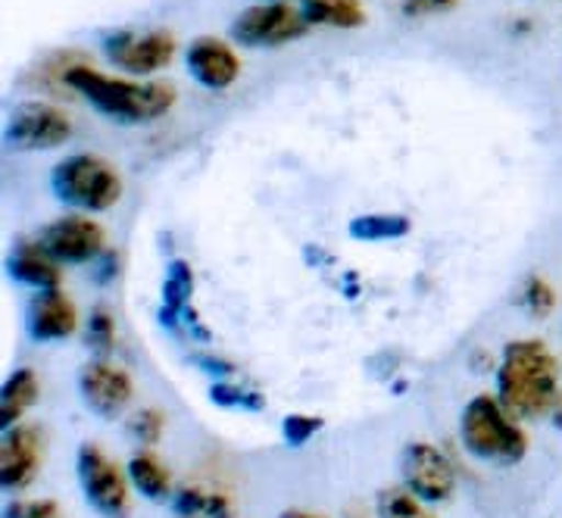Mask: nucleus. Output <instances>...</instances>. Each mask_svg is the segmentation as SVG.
Returning <instances> with one entry per match:
<instances>
[{
  "label": "nucleus",
  "instance_id": "4",
  "mask_svg": "<svg viewBox=\"0 0 562 518\" xmlns=\"http://www.w3.org/2000/svg\"><path fill=\"white\" fill-rule=\"evenodd\" d=\"M50 191L60 203L101 213L113 210L122 198L120 172L94 154H72L54 166L50 172Z\"/></svg>",
  "mask_w": 562,
  "mask_h": 518
},
{
  "label": "nucleus",
  "instance_id": "14",
  "mask_svg": "<svg viewBox=\"0 0 562 518\" xmlns=\"http://www.w3.org/2000/svg\"><path fill=\"white\" fill-rule=\"evenodd\" d=\"M79 328V313L72 300L54 291H38L29 303V331L35 340H66Z\"/></svg>",
  "mask_w": 562,
  "mask_h": 518
},
{
  "label": "nucleus",
  "instance_id": "23",
  "mask_svg": "<svg viewBox=\"0 0 562 518\" xmlns=\"http://www.w3.org/2000/svg\"><path fill=\"white\" fill-rule=\"evenodd\" d=\"M85 344L94 350V353H110L113 344H116V322L113 313L106 306H94L91 316L85 322Z\"/></svg>",
  "mask_w": 562,
  "mask_h": 518
},
{
  "label": "nucleus",
  "instance_id": "9",
  "mask_svg": "<svg viewBox=\"0 0 562 518\" xmlns=\"http://www.w3.org/2000/svg\"><path fill=\"white\" fill-rule=\"evenodd\" d=\"M403 484L422 499V503H443L457 487V475L450 459L443 457L435 443L416 440L403 450Z\"/></svg>",
  "mask_w": 562,
  "mask_h": 518
},
{
  "label": "nucleus",
  "instance_id": "29",
  "mask_svg": "<svg viewBox=\"0 0 562 518\" xmlns=\"http://www.w3.org/2000/svg\"><path fill=\"white\" fill-rule=\"evenodd\" d=\"M457 0H406V13L413 16H422V13H441V10H450Z\"/></svg>",
  "mask_w": 562,
  "mask_h": 518
},
{
  "label": "nucleus",
  "instance_id": "30",
  "mask_svg": "<svg viewBox=\"0 0 562 518\" xmlns=\"http://www.w3.org/2000/svg\"><path fill=\"white\" fill-rule=\"evenodd\" d=\"M281 518H322V516H313V513H303V509H288V513H281Z\"/></svg>",
  "mask_w": 562,
  "mask_h": 518
},
{
  "label": "nucleus",
  "instance_id": "1",
  "mask_svg": "<svg viewBox=\"0 0 562 518\" xmlns=\"http://www.w3.org/2000/svg\"><path fill=\"white\" fill-rule=\"evenodd\" d=\"M497 394L516 419H543L560 406V362L543 340H513L497 369Z\"/></svg>",
  "mask_w": 562,
  "mask_h": 518
},
{
  "label": "nucleus",
  "instance_id": "10",
  "mask_svg": "<svg viewBox=\"0 0 562 518\" xmlns=\"http://www.w3.org/2000/svg\"><path fill=\"white\" fill-rule=\"evenodd\" d=\"M41 244L57 262H91L106 254V235L94 219L85 216H66V219L50 222L41 232Z\"/></svg>",
  "mask_w": 562,
  "mask_h": 518
},
{
  "label": "nucleus",
  "instance_id": "7",
  "mask_svg": "<svg viewBox=\"0 0 562 518\" xmlns=\"http://www.w3.org/2000/svg\"><path fill=\"white\" fill-rule=\"evenodd\" d=\"M306 29L310 22L303 16V10L288 7L284 0H272V3L247 7L232 25V38L241 47H281V44L303 38Z\"/></svg>",
  "mask_w": 562,
  "mask_h": 518
},
{
  "label": "nucleus",
  "instance_id": "31",
  "mask_svg": "<svg viewBox=\"0 0 562 518\" xmlns=\"http://www.w3.org/2000/svg\"><path fill=\"white\" fill-rule=\"evenodd\" d=\"M347 518H369V516H362V513H347Z\"/></svg>",
  "mask_w": 562,
  "mask_h": 518
},
{
  "label": "nucleus",
  "instance_id": "15",
  "mask_svg": "<svg viewBox=\"0 0 562 518\" xmlns=\"http://www.w3.org/2000/svg\"><path fill=\"white\" fill-rule=\"evenodd\" d=\"M7 272L10 279L29 284L35 291H54L60 288V266L57 259L44 250V244H16L13 254L7 257Z\"/></svg>",
  "mask_w": 562,
  "mask_h": 518
},
{
  "label": "nucleus",
  "instance_id": "17",
  "mask_svg": "<svg viewBox=\"0 0 562 518\" xmlns=\"http://www.w3.org/2000/svg\"><path fill=\"white\" fill-rule=\"evenodd\" d=\"M176 518H235L232 499L201 484H184L172 497Z\"/></svg>",
  "mask_w": 562,
  "mask_h": 518
},
{
  "label": "nucleus",
  "instance_id": "27",
  "mask_svg": "<svg viewBox=\"0 0 562 518\" xmlns=\"http://www.w3.org/2000/svg\"><path fill=\"white\" fill-rule=\"evenodd\" d=\"M322 428L319 416H288L281 421V435L288 440V447H303Z\"/></svg>",
  "mask_w": 562,
  "mask_h": 518
},
{
  "label": "nucleus",
  "instance_id": "25",
  "mask_svg": "<svg viewBox=\"0 0 562 518\" xmlns=\"http://www.w3.org/2000/svg\"><path fill=\"white\" fill-rule=\"evenodd\" d=\"M210 399H213L216 406H225V409H247V413H260L262 406H266L260 394L241 391V387H235V384H228V381L213 384V387H210Z\"/></svg>",
  "mask_w": 562,
  "mask_h": 518
},
{
  "label": "nucleus",
  "instance_id": "8",
  "mask_svg": "<svg viewBox=\"0 0 562 518\" xmlns=\"http://www.w3.org/2000/svg\"><path fill=\"white\" fill-rule=\"evenodd\" d=\"M103 50L113 66H120L128 76H150L166 69L176 57V38L169 32H132L120 29L106 35Z\"/></svg>",
  "mask_w": 562,
  "mask_h": 518
},
{
  "label": "nucleus",
  "instance_id": "28",
  "mask_svg": "<svg viewBox=\"0 0 562 518\" xmlns=\"http://www.w3.org/2000/svg\"><path fill=\"white\" fill-rule=\"evenodd\" d=\"M128 435L138 438L144 447H154L162 435V416L157 409H140L138 416L132 419V425H128Z\"/></svg>",
  "mask_w": 562,
  "mask_h": 518
},
{
  "label": "nucleus",
  "instance_id": "12",
  "mask_svg": "<svg viewBox=\"0 0 562 518\" xmlns=\"http://www.w3.org/2000/svg\"><path fill=\"white\" fill-rule=\"evenodd\" d=\"M184 66L191 72V79L210 88V91H225L238 81L241 72V60L232 50V44H225L222 38H194L184 50Z\"/></svg>",
  "mask_w": 562,
  "mask_h": 518
},
{
  "label": "nucleus",
  "instance_id": "18",
  "mask_svg": "<svg viewBox=\"0 0 562 518\" xmlns=\"http://www.w3.org/2000/svg\"><path fill=\"white\" fill-rule=\"evenodd\" d=\"M35 399H38V375H35V369H16L10 379L3 381V391H0V428L3 431L16 428L22 413L29 406H35Z\"/></svg>",
  "mask_w": 562,
  "mask_h": 518
},
{
  "label": "nucleus",
  "instance_id": "13",
  "mask_svg": "<svg viewBox=\"0 0 562 518\" xmlns=\"http://www.w3.org/2000/svg\"><path fill=\"white\" fill-rule=\"evenodd\" d=\"M41 465V431L32 425H16L3 431L0 447V484L20 491L35 478Z\"/></svg>",
  "mask_w": 562,
  "mask_h": 518
},
{
  "label": "nucleus",
  "instance_id": "5",
  "mask_svg": "<svg viewBox=\"0 0 562 518\" xmlns=\"http://www.w3.org/2000/svg\"><path fill=\"white\" fill-rule=\"evenodd\" d=\"M79 487L91 509L103 518H128L132 516V494L125 475L116 469V462L103 453L94 443H81L76 457Z\"/></svg>",
  "mask_w": 562,
  "mask_h": 518
},
{
  "label": "nucleus",
  "instance_id": "6",
  "mask_svg": "<svg viewBox=\"0 0 562 518\" xmlns=\"http://www.w3.org/2000/svg\"><path fill=\"white\" fill-rule=\"evenodd\" d=\"M69 138H72V120L54 103H41V100H29L16 106L3 128V147L13 154L54 150Z\"/></svg>",
  "mask_w": 562,
  "mask_h": 518
},
{
  "label": "nucleus",
  "instance_id": "2",
  "mask_svg": "<svg viewBox=\"0 0 562 518\" xmlns=\"http://www.w3.org/2000/svg\"><path fill=\"white\" fill-rule=\"evenodd\" d=\"M63 81L88 100L101 116L122 125L160 120L176 103V88L166 81L113 79L91 66H69L63 72Z\"/></svg>",
  "mask_w": 562,
  "mask_h": 518
},
{
  "label": "nucleus",
  "instance_id": "26",
  "mask_svg": "<svg viewBox=\"0 0 562 518\" xmlns=\"http://www.w3.org/2000/svg\"><path fill=\"white\" fill-rule=\"evenodd\" d=\"M3 518H66L54 499H16L3 509Z\"/></svg>",
  "mask_w": 562,
  "mask_h": 518
},
{
  "label": "nucleus",
  "instance_id": "19",
  "mask_svg": "<svg viewBox=\"0 0 562 518\" xmlns=\"http://www.w3.org/2000/svg\"><path fill=\"white\" fill-rule=\"evenodd\" d=\"M303 16L310 25H331V29L366 25V10L360 0H303Z\"/></svg>",
  "mask_w": 562,
  "mask_h": 518
},
{
  "label": "nucleus",
  "instance_id": "21",
  "mask_svg": "<svg viewBox=\"0 0 562 518\" xmlns=\"http://www.w3.org/2000/svg\"><path fill=\"white\" fill-rule=\"evenodd\" d=\"M350 238L353 240H369V244H379V240H397L409 235V219L397 216V213H369V216H357L350 222Z\"/></svg>",
  "mask_w": 562,
  "mask_h": 518
},
{
  "label": "nucleus",
  "instance_id": "3",
  "mask_svg": "<svg viewBox=\"0 0 562 518\" xmlns=\"http://www.w3.org/2000/svg\"><path fill=\"white\" fill-rule=\"evenodd\" d=\"M460 435L472 457L497 465H516L528 453V435L513 421V413L501 399L487 394L469 399V406L462 409Z\"/></svg>",
  "mask_w": 562,
  "mask_h": 518
},
{
  "label": "nucleus",
  "instance_id": "24",
  "mask_svg": "<svg viewBox=\"0 0 562 518\" xmlns=\"http://www.w3.org/2000/svg\"><path fill=\"white\" fill-rule=\"evenodd\" d=\"M522 306L535 316V319H543L557 309V291L550 288V281L541 279V275H528L522 284Z\"/></svg>",
  "mask_w": 562,
  "mask_h": 518
},
{
  "label": "nucleus",
  "instance_id": "22",
  "mask_svg": "<svg viewBox=\"0 0 562 518\" xmlns=\"http://www.w3.org/2000/svg\"><path fill=\"white\" fill-rule=\"evenodd\" d=\"M379 516L382 518H431L422 509V499L409 487H387L379 494Z\"/></svg>",
  "mask_w": 562,
  "mask_h": 518
},
{
  "label": "nucleus",
  "instance_id": "16",
  "mask_svg": "<svg viewBox=\"0 0 562 518\" xmlns=\"http://www.w3.org/2000/svg\"><path fill=\"white\" fill-rule=\"evenodd\" d=\"M194 291V275H191V266L184 259H172L169 262V275L162 284V306H160V322L166 328H179L184 325V316L191 313L188 300Z\"/></svg>",
  "mask_w": 562,
  "mask_h": 518
},
{
  "label": "nucleus",
  "instance_id": "11",
  "mask_svg": "<svg viewBox=\"0 0 562 518\" xmlns=\"http://www.w3.org/2000/svg\"><path fill=\"white\" fill-rule=\"evenodd\" d=\"M79 391L91 413H98L101 419H116L122 409L132 403L135 384L120 365H113L106 359H94V362H88L81 369Z\"/></svg>",
  "mask_w": 562,
  "mask_h": 518
},
{
  "label": "nucleus",
  "instance_id": "20",
  "mask_svg": "<svg viewBox=\"0 0 562 518\" xmlns=\"http://www.w3.org/2000/svg\"><path fill=\"white\" fill-rule=\"evenodd\" d=\"M128 478L138 487V494L154 499V503H166L172 497V478H169L160 459L150 457V453H140L128 462Z\"/></svg>",
  "mask_w": 562,
  "mask_h": 518
}]
</instances>
